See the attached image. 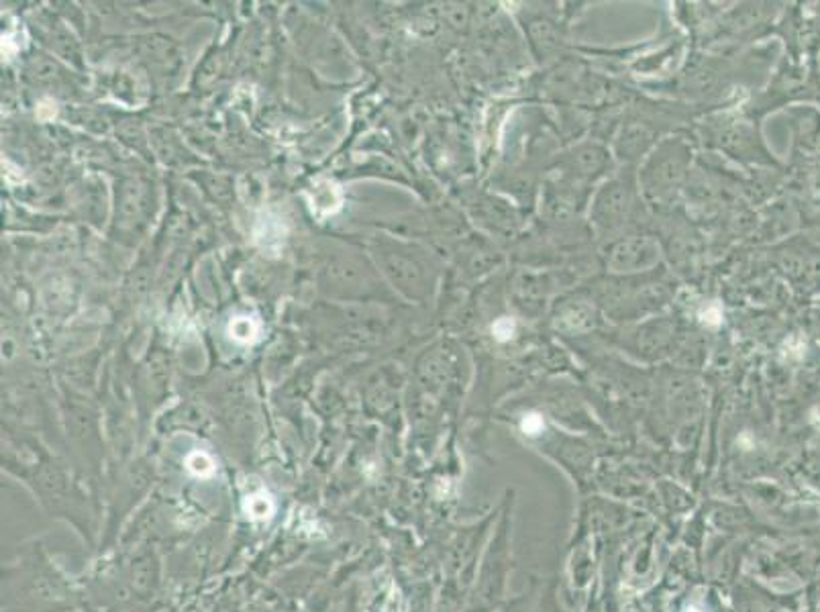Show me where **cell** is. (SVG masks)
Here are the masks:
<instances>
[{"instance_id": "1", "label": "cell", "mask_w": 820, "mask_h": 612, "mask_svg": "<svg viewBox=\"0 0 820 612\" xmlns=\"http://www.w3.org/2000/svg\"><path fill=\"white\" fill-rule=\"evenodd\" d=\"M341 207V192L335 184L331 182H323L317 190H315V198H313V209L319 215H329L339 211Z\"/></svg>"}, {"instance_id": "2", "label": "cell", "mask_w": 820, "mask_h": 612, "mask_svg": "<svg viewBox=\"0 0 820 612\" xmlns=\"http://www.w3.org/2000/svg\"><path fill=\"white\" fill-rule=\"evenodd\" d=\"M229 333H231V337H233L235 341L251 343V341H255V337H258L260 327H258V323H255V321L249 319V317H237V319L231 321Z\"/></svg>"}, {"instance_id": "3", "label": "cell", "mask_w": 820, "mask_h": 612, "mask_svg": "<svg viewBox=\"0 0 820 612\" xmlns=\"http://www.w3.org/2000/svg\"><path fill=\"white\" fill-rule=\"evenodd\" d=\"M188 466L194 470V472H200V474H204V472H211L213 468V464H211V459L204 455V453H194L190 459H188Z\"/></svg>"}, {"instance_id": "4", "label": "cell", "mask_w": 820, "mask_h": 612, "mask_svg": "<svg viewBox=\"0 0 820 612\" xmlns=\"http://www.w3.org/2000/svg\"><path fill=\"white\" fill-rule=\"evenodd\" d=\"M512 331H515V325H512V321H508V319H502V321H498V323L494 325V335H496V339H500V341L512 337Z\"/></svg>"}]
</instances>
